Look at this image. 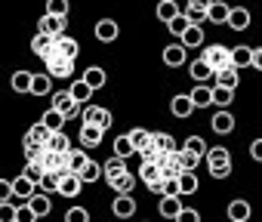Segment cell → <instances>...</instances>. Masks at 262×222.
I'll return each instance as SVG.
<instances>
[{
    "label": "cell",
    "instance_id": "cell-18",
    "mask_svg": "<svg viewBox=\"0 0 262 222\" xmlns=\"http://www.w3.org/2000/svg\"><path fill=\"white\" fill-rule=\"evenodd\" d=\"M114 158H123V161L139 158V151H136L133 139H129V136H117V139H114Z\"/></svg>",
    "mask_w": 262,
    "mask_h": 222
},
{
    "label": "cell",
    "instance_id": "cell-42",
    "mask_svg": "<svg viewBox=\"0 0 262 222\" xmlns=\"http://www.w3.org/2000/svg\"><path fill=\"white\" fill-rule=\"evenodd\" d=\"M234 99V90H225V86H213V105L216 108H228Z\"/></svg>",
    "mask_w": 262,
    "mask_h": 222
},
{
    "label": "cell",
    "instance_id": "cell-49",
    "mask_svg": "<svg viewBox=\"0 0 262 222\" xmlns=\"http://www.w3.org/2000/svg\"><path fill=\"white\" fill-rule=\"evenodd\" d=\"M167 28H170V34H173V37H185V31L191 28V22H188V19H185V13H182V16H179V19H173Z\"/></svg>",
    "mask_w": 262,
    "mask_h": 222
},
{
    "label": "cell",
    "instance_id": "cell-35",
    "mask_svg": "<svg viewBox=\"0 0 262 222\" xmlns=\"http://www.w3.org/2000/svg\"><path fill=\"white\" fill-rule=\"evenodd\" d=\"M188 96H191L194 108H210L213 105V86H194Z\"/></svg>",
    "mask_w": 262,
    "mask_h": 222
},
{
    "label": "cell",
    "instance_id": "cell-57",
    "mask_svg": "<svg viewBox=\"0 0 262 222\" xmlns=\"http://www.w3.org/2000/svg\"><path fill=\"white\" fill-rule=\"evenodd\" d=\"M210 176H213V179H228V176H231V164H228V167H216V170H210Z\"/></svg>",
    "mask_w": 262,
    "mask_h": 222
},
{
    "label": "cell",
    "instance_id": "cell-15",
    "mask_svg": "<svg viewBox=\"0 0 262 222\" xmlns=\"http://www.w3.org/2000/svg\"><path fill=\"white\" fill-rule=\"evenodd\" d=\"M80 80H86V86L96 93V90H102L105 86V80H108V74H105V68H99V65H90L83 74H80Z\"/></svg>",
    "mask_w": 262,
    "mask_h": 222
},
{
    "label": "cell",
    "instance_id": "cell-19",
    "mask_svg": "<svg viewBox=\"0 0 262 222\" xmlns=\"http://www.w3.org/2000/svg\"><path fill=\"white\" fill-rule=\"evenodd\" d=\"M111 213H114L117 219H129V216L136 213V197H114Z\"/></svg>",
    "mask_w": 262,
    "mask_h": 222
},
{
    "label": "cell",
    "instance_id": "cell-17",
    "mask_svg": "<svg viewBox=\"0 0 262 222\" xmlns=\"http://www.w3.org/2000/svg\"><path fill=\"white\" fill-rule=\"evenodd\" d=\"M170 111H173L176 118H191V115H194V102H191V96H173Z\"/></svg>",
    "mask_w": 262,
    "mask_h": 222
},
{
    "label": "cell",
    "instance_id": "cell-6",
    "mask_svg": "<svg viewBox=\"0 0 262 222\" xmlns=\"http://www.w3.org/2000/svg\"><path fill=\"white\" fill-rule=\"evenodd\" d=\"M188 62V50L182 47V43H170V47H164V65H170V68H182Z\"/></svg>",
    "mask_w": 262,
    "mask_h": 222
},
{
    "label": "cell",
    "instance_id": "cell-38",
    "mask_svg": "<svg viewBox=\"0 0 262 222\" xmlns=\"http://www.w3.org/2000/svg\"><path fill=\"white\" fill-rule=\"evenodd\" d=\"M68 90H71V96H74V102H77V105H83V108L90 105V96H93V90L86 86V80H74Z\"/></svg>",
    "mask_w": 262,
    "mask_h": 222
},
{
    "label": "cell",
    "instance_id": "cell-22",
    "mask_svg": "<svg viewBox=\"0 0 262 222\" xmlns=\"http://www.w3.org/2000/svg\"><path fill=\"white\" fill-rule=\"evenodd\" d=\"M237 83H241V71L237 68H225L213 80V86H225V90H237Z\"/></svg>",
    "mask_w": 262,
    "mask_h": 222
},
{
    "label": "cell",
    "instance_id": "cell-44",
    "mask_svg": "<svg viewBox=\"0 0 262 222\" xmlns=\"http://www.w3.org/2000/svg\"><path fill=\"white\" fill-rule=\"evenodd\" d=\"M102 176H105V173H102V164H99V161H90V164H86V170L80 173L83 185H90V182H99Z\"/></svg>",
    "mask_w": 262,
    "mask_h": 222
},
{
    "label": "cell",
    "instance_id": "cell-37",
    "mask_svg": "<svg viewBox=\"0 0 262 222\" xmlns=\"http://www.w3.org/2000/svg\"><path fill=\"white\" fill-rule=\"evenodd\" d=\"M80 188H83V179L71 173V176H65V179H62L59 194H62V197H77V194H80Z\"/></svg>",
    "mask_w": 262,
    "mask_h": 222
},
{
    "label": "cell",
    "instance_id": "cell-26",
    "mask_svg": "<svg viewBox=\"0 0 262 222\" xmlns=\"http://www.w3.org/2000/svg\"><path fill=\"white\" fill-rule=\"evenodd\" d=\"M182 16V10H179V4H176V0H161V4H158V19L161 22H173V19H179Z\"/></svg>",
    "mask_w": 262,
    "mask_h": 222
},
{
    "label": "cell",
    "instance_id": "cell-4",
    "mask_svg": "<svg viewBox=\"0 0 262 222\" xmlns=\"http://www.w3.org/2000/svg\"><path fill=\"white\" fill-rule=\"evenodd\" d=\"M65 28H68V19L50 16V13H43V19H40V25H37V31L47 34V37H65Z\"/></svg>",
    "mask_w": 262,
    "mask_h": 222
},
{
    "label": "cell",
    "instance_id": "cell-36",
    "mask_svg": "<svg viewBox=\"0 0 262 222\" xmlns=\"http://www.w3.org/2000/svg\"><path fill=\"white\" fill-rule=\"evenodd\" d=\"M185 151L194 154L198 161H207V154H210V148H207V142H204L201 136H188V139H185Z\"/></svg>",
    "mask_w": 262,
    "mask_h": 222
},
{
    "label": "cell",
    "instance_id": "cell-31",
    "mask_svg": "<svg viewBox=\"0 0 262 222\" xmlns=\"http://www.w3.org/2000/svg\"><path fill=\"white\" fill-rule=\"evenodd\" d=\"M250 213H253V210H250V204H247V201H241V197L228 204V219H231V222H247V219H250Z\"/></svg>",
    "mask_w": 262,
    "mask_h": 222
},
{
    "label": "cell",
    "instance_id": "cell-54",
    "mask_svg": "<svg viewBox=\"0 0 262 222\" xmlns=\"http://www.w3.org/2000/svg\"><path fill=\"white\" fill-rule=\"evenodd\" d=\"M0 222H16V207L13 204H0Z\"/></svg>",
    "mask_w": 262,
    "mask_h": 222
},
{
    "label": "cell",
    "instance_id": "cell-14",
    "mask_svg": "<svg viewBox=\"0 0 262 222\" xmlns=\"http://www.w3.org/2000/svg\"><path fill=\"white\" fill-rule=\"evenodd\" d=\"M188 74H191V80H194V83H207V80H216L213 68H210L204 59H194V62L188 65Z\"/></svg>",
    "mask_w": 262,
    "mask_h": 222
},
{
    "label": "cell",
    "instance_id": "cell-45",
    "mask_svg": "<svg viewBox=\"0 0 262 222\" xmlns=\"http://www.w3.org/2000/svg\"><path fill=\"white\" fill-rule=\"evenodd\" d=\"M59 188H62V176L59 173H47L43 182H40V191L43 194H59Z\"/></svg>",
    "mask_w": 262,
    "mask_h": 222
},
{
    "label": "cell",
    "instance_id": "cell-58",
    "mask_svg": "<svg viewBox=\"0 0 262 222\" xmlns=\"http://www.w3.org/2000/svg\"><path fill=\"white\" fill-rule=\"evenodd\" d=\"M253 68H259V71H262V47H256V50H253Z\"/></svg>",
    "mask_w": 262,
    "mask_h": 222
},
{
    "label": "cell",
    "instance_id": "cell-23",
    "mask_svg": "<svg viewBox=\"0 0 262 222\" xmlns=\"http://www.w3.org/2000/svg\"><path fill=\"white\" fill-rule=\"evenodd\" d=\"M99 145H102V130L80 124V148H99Z\"/></svg>",
    "mask_w": 262,
    "mask_h": 222
},
{
    "label": "cell",
    "instance_id": "cell-24",
    "mask_svg": "<svg viewBox=\"0 0 262 222\" xmlns=\"http://www.w3.org/2000/svg\"><path fill=\"white\" fill-rule=\"evenodd\" d=\"M231 164V154H228V148H222V145H213L210 148V154H207V167L210 170H216V167H228Z\"/></svg>",
    "mask_w": 262,
    "mask_h": 222
},
{
    "label": "cell",
    "instance_id": "cell-48",
    "mask_svg": "<svg viewBox=\"0 0 262 222\" xmlns=\"http://www.w3.org/2000/svg\"><path fill=\"white\" fill-rule=\"evenodd\" d=\"M25 179H31L37 188H40V182H43V176H47V170L40 167V164H25V173H22Z\"/></svg>",
    "mask_w": 262,
    "mask_h": 222
},
{
    "label": "cell",
    "instance_id": "cell-40",
    "mask_svg": "<svg viewBox=\"0 0 262 222\" xmlns=\"http://www.w3.org/2000/svg\"><path fill=\"white\" fill-rule=\"evenodd\" d=\"M47 148H50V151H56V154H65V158L74 151V148H71V139H68L65 133H53V139H50V145H47Z\"/></svg>",
    "mask_w": 262,
    "mask_h": 222
},
{
    "label": "cell",
    "instance_id": "cell-2",
    "mask_svg": "<svg viewBox=\"0 0 262 222\" xmlns=\"http://www.w3.org/2000/svg\"><path fill=\"white\" fill-rule=\"evenodd\" d=\"M80 124H83V127H99V130L105 133V130H111L114 118H111V111L102 108V105H86L83 115H80Z\"/></svg>",
    "mask_w": 262,
    "mask_h": 222
},
{
    "label": "cell",
    "instance_id": "cell-34",
    "mask_svg": "<svg viewBox=\"0 0 262 222\" xmlns=\"http://www.w3.org/2000/svg\"><path fill=\"white\" fill-rule=\"evenodd\" d=\"M179 43H182L185 50H198V47H204V28H201V25H191Z\"/></svg>",
    "mask_w": 262,
    "mask_h": 222
},
{
    "label": "cell",
    "instance_id": "cell-16",
    "mask_svg": "<svg viewBox=\"0 0 262 222\" xmlns=\"http://www.w3.org/2000/svg\"><path fill=\"white\" fill-rule=\"evenodd\" d=\"M102 173H105L108 182H114L117 176H123V173H129V170H126V161H123V158H114V154H111L108 161H102Z\"/></svg>",
    "mask_w": 262,
    "mask_h": 222
},
{
    "label": "cell",
    "instance_id": "cell-10",
    "mask_svg": "<svg viewBox=\"0 0 262 222\" xmlns=\"http://www.w3.org/2000/svg\"><path fill=\"white\" fill-rule=\"evenodd\" d=\"M47 74H50V77L65 80V77H71V74H74V62H68V59H62V56H56L53 62H47Z\"/></svg>",
    "mask_w": 262,
    "mask_h": 222
},
{
    "label": "cell",
    "instance_id": "cell-53",
    "mask_svg": "<svg viewBox=\"0 0 262 222\" xmlns=\"http://www.w3.org/2000/svg\"><path fill=\"white\" fill-rule=\"evenodd\" d=\"M16 222H37V213L28 204H22V207H16Z\"/></svg>",
    "mask_w": 262,
    "mask_h": 222
},
{
    "label": "cell",
    "instance_id": "cell-46",
    "mask_svg": "<svg viewBox=\"0 0 262 222\" xmlns=\"http://www.w3.org/2000/svg\"><path fill=\"white\" fill-rule=\"evenodd\" d=\"M179 188H182V194H194V191L201 188L198 173H182V176H179Z\"/></svg>",
    "mask_w": 262,
    "mask_h": 222
},
{
    "label": "cell",
    "instance_id": "cell-1",
    "mask_svg": "<svg viewBox=\"0 0 262 222\" xmlns=\"http://www.w3.org/2000/svg\"><path fill=\"white\" fill-rule=\"evenodd\" d=\"M201 59L213 68V74H219V71H225V68H234V65H231V50L222 47V43H210V47H204Z\"/></svg>",
    "mask_w": 262,
    "mask_h": 222
},
{
    "label": "cell",
    "instance_id": "cell-39",
    "mask_svg": "<svg viewBox=\"0 0 262 222\" xmlns=\"http://www.w3.org/2000/svg\"><path fill=\"white\" fill-rule=\"evenodd\" d=\"M25 139H28V142H37V145H43V148H47V145H50V139H53V133L37 121V124L28 130V136H25Z\"/></svg>",
    "mask_w": 262,
    "mask_h": 222
},
{
    "label": "cell",
    "instance_id": "cell-30",
    "mask_svg": "<svg viewBox=\"0 0 262 222\" xmlns=\"http://www.w3.org/2000/svg\"><path fill=\"white\" fill-rule=\"evenodd\" d=\"M28 207L37 213V219H43V216H50V210H53V201H50V194H43V191H37L31 201H28Z\"/></svg>",
    "mask_w": 262,
    "mask_h": 222
},
{
    "label": "cell",
    "instance_id": "cell-11",
    "mask_svg": "<svg viewBox=\"0 0 262 222\" xmlns=\"http://www.w3.org/2000/svg\"><path fill=\"white\" fill-rule=\"evenodd\" d=\"M182 210H185L182 207V197H161V204H158V213L164 219H173V222L182 216Z\"/></svg>",
    "mask_w": 262,
    "mask_h": 222
},
{
    "label": "cell",
    "instance_id": "cell-43",
    "mask_svg": "<svg viewBox=\"0 0 262 222\" xmlns=\"http://www.w3.org/2000/svg\"><path fill=\"white\" fill-rule=\"evenodd\" d=\"M176 154H179V151H176ZM176 154H170V158L161 164V170H164V179H179V176H182V167H179Z\"/></svg>",
    "mask_w": 262,
    "mask_h": 222
},
{
    "label": "cell",
    "instance_id": "cell-28",
    "mask_svg": "<svg viewBox=\"0 0 262 222\" xmlns=\"http://www.w3.org/2000/svg\"><path fill=\"white\" fill-rule=\"evenodd\" d=\"M155 148H158L161 154H167V158H170V154H176V151H182L170 133H155Z\"/></svg>",
    "mask_w": 262,
    "mask_h": 222
},
{
    "label": "cell",
    "instance_id": "cell-29",
    "mask_svg": "<svg viewBox=\"0 0 262 222\" xmlns=\"http://www.w3.org/2000/svg\"><path fill=\"white\" fill-rule=\"evenodd\" d=\"M37 191H40V188H37L31 179H25V176H19V179L13 182V194H16V197H25V201H31Z\"/></svg>",
    "mask_w": 262,
    "mask_h": 222
},
{
    "label": "cell",
    "instance_id": "cell-12",
    "mask_svg": "<svg viewBox=\"0 0 262 222\" xmlns=\"http://www.w3.org/2000/svg\"><path fill=\"white\" fill-rule=\"evenodd\" d=\"M111 185V191L117 194V197H133V185H136V176L133 173H123V176H117L114 182H108Z\"/></svg>",
    "mask_w": 262,
    "mask_h": 222
},
{
    "label": "cell",
    "instance_id": "cell-9",
    "mask_svg": "<svg viewBox=\"0 0 262 222\" xmlns=\"http://www.w3.org/2000/svg\"><path fill=\"white\" fill-rule=\"evenodd\" d=\"M56 56L74 62V59L80 56V43H77L74 37H56Z\"/></svg>",
    "mask_w": 262,
    "mask_h": 222
},
{
    "label": "cell",
    "instance_id": "cell-3",
    "mask_svg": "<svg viewBox=\"0 0 262 222\" xmlns=\"http://www.w3.org/2000/svg\"><path fill=\"white\" fill-rule=\"evenodd\" d=\"M50 102H53V108H56V111H62L68 121H74V118H80V115H83V108L74 102V96H71V90H68V86H65V90H56V93L50 96Z\"/></svg>",
    "mask_w": 262,
    "mask_h": 222
},
{
    "label": "cell",
    "instance_id": "cell-51",
    "mask_svg": "<svg viewBox=\"0 0 262 222\" xmlns=\"http://www.w3.org/2000/svg\"><path fill=\"white\" fill-rule=\"evenodd\" d=\"M65 222H90V210L86 207H71L65 213Z\"/></svg>",
    "mask_w": 262,
    "mask_h": 222
},
{
    "label": "cell",
    "instance_id": "cell-13",
    "mask_svg": "<svg viewBox=\"0 0 262 222\" xmlns=\"http://www.w3.org/2000/svg\"><path fill=\"white\" fill-rule=\"evenodd\" d=\"M65 115L62 111H56V108H50V111H43V118H40V124L50 130V133H65Z\"/></svg>",
    "mask_w": 262,
    "mask_h": 222
},
{
    "label": "cell",
    "instance_id": "cell-47",
    "mask_svg": "<svg viewBox=\"0 0 262 222\" xmlns=\"http://www.w3.org/2000/svg\"><path fill=\"white\" fill-rule=\"evenodd\" d=\"M176 161H179V167H182V173H194V170H198V164H201V161H198L194 154H188L185 148H182V151L176 154Z\"/></svg>",
    "mask_w": 262,
    "mask_h": 222
},
{
    "label": "cell",
    "instance_id": "cell-41",
    "mask_svg": "<svg viewBox=\"0 0 262 222\" xmlns=\"http://www.w3.org/2000/svg\"><path fill=\"white\" fill-rule=\"evenodd\" d=\"M50 83H53V77H50L47 71H43V74H34V86H31V93H34V96H53Z\"/></svg>",
    "mask_w": 262,
    "mask_h": 222
},
{
    "label": "cell",
    "instance_id": "cell-56",
    "mask_svg": "<svg viewBox=\"0 0 262 222\" xmlns=\"http://www.w3.org/2000/svg\"><path fill=\"white\" fill-rule=\"evenodd\" d=\"M250 158L262 164V139H253V142H250Z\"/></svg>",
    "mask_w": 262,
    "mask_h": 222
},
{
    "label": "cell",
    "instance_id": "cell-5",
    "mask_svg": "<svg viewBox=\"0 0 262 222\" xmlns=\"http://www.w3.org/2000/svg\"><path fill=\"white\" fill-rule=\"evenodd\" d=\"M185 19L191 25H204L210 19V4H207V0H188V4H185Z\"/></svg>",
    "mask_w": 262,
    "mask_h": 222
},
{
    "label": "cell",
    "instance_id": "cell-25",
    "mask_svg": "<svg viewBox=\"0 0 262 222\" xmlns=\"http://www.w3.org/2000/svg\"><path fill=\"white\" fill-rule=\"evenodd\" d=\"M86 164H90V154H86V148H74V151L68 154V170H71L74 176H80V173L86 170Z\"/></svg>",
    "mask_w": 262,
    "mask_h": 222
},
{
    "label": "cell",
    "instance_id": "cell-7",
    "mask_svg": "<svg viewBox=\"0 0 262 222\" xmlns=\"http://www.w3.org/2000/svg\"><path fill=\"white\" fill-rule=\"evenodd\" d=\"M210 127H213L216 136H228L234 130V115H231V111H216L213 121H210Z\"/></svg>",
    "mask_w": 262,
    "mask_h": 222
},
{
    "label": "cell",
    "instance_id": "cell-27",
    "mask_svg": "<svg viewBox=\"0 0 262 222\" xmlns=\"http://www.w3.org/2000/svg\"><path fill=\"white\" fill-rule=\"evenodd\" d=\"M13 93H31L34 86V74L31 71H13Z\"/></svg>",
    "mask_w": 262,
    "mask_h": 222
},
{
    "label": "cell",
    "instance_id": "cell-52",
    "mask_svg": "<svg viewBox=\"0 0 262 222\" xmlns=\"http://www.w3.org/2000/svg\"><path fill=\"white\" fill-rule=\"evenodd\" d=\"M161 197H182L179 179H164V191H161Z\"/></svg>",
    "mask_w": 262,
    "mask_h": 222
},
{
    "label": "cell",
    "instance_id": "cell-20",
    "mask_svg": "<svg viewBox=\"0 0 262 222\" xmlns=\"http://www.w3.org/2000/svg\"><path fill=\"white\" fill-rule=\"evenodd\" d=\"M228 19H231V7L222 4V0H213L210 4V22L213 25H228Z\"/></svg>",
    "mask_w": 262,
    "mask_h": 222
},
{
    "label": "cell",
    "instance_id": "cell-21",
    "mask_svg": "<svg viewBox=\"0 0 262 222\" xmlns=\"http://www.w3.org/2000/svg\"><path fill=\"white\" fill-rule=\"evenodd\" d=\"M231 65L241 68H253V47H234L231 50Z\"/></svg>",
    "mask_w": 262,
    "mask_h": 222
},
{
    "label": "cell",
    "instance_id": "cell-32",
    "mask_svg": "<svg viewBox=\"0 0 262 222\" xmlns=\"http://www.w3.org/2000/svg\"><path fill=\"white\" fill-rule=\"evenodd\" d=\"M126 136H129V139H133V145H136V151H145V148H148V145L155 142V133H148L145 127H136V130H129Z\"/></svg>",
    "mask_w": 262,
    "mask_h": 222
},
{
    "label": "cell",
    "instance_id": "cell-8",
    "mask_svg": "<svg viewBox=\"0 0 262 222\" xmlns=\"http://www.w3.org/2000/svg\"><path fill=\"white\" fill-rule=\"evenodd\" d=\"M117 34H120V28H117L114 19H99V22H96V37H99L102 43H114Z\"/></svg>",
    "mask_w": 262,
    "mask_h": 222
},
{
    "label": "cell",
    "instance_id": "cell-55",
    "mask_svg": "<svg viewBox=\"0 0 262 222\" xmlns=\"http://www.w3.org/2000/svg\"><path fill=\"white\" fill-rule=\"evenodd\" d=\"M176 222H201V213H198V210H191V207H185V210H182V216H179Z\"/></svg>",
    "mask_w": 262,
    "mask_h": 222
},
{
    "label": "cell",
    "instance_id": "cell-50",
    "mask_svg": "<svg viewBox=\"0 0 262 222\" xmlns=\"http://www.w3.org/2000/svg\"><path fill=\"white\" fill-rule=\"evenodd\" d=\"M47 13L65 19V16H68V0H50V4H47Z\"/></svg>",
    "mask_w": 262,
    "mask_h": 222
},
{
    "label": "cell",
    "instance_id": "cell-33",
    "mask_svg": "<svg viewBox=\"0 0 262 222\" xmlns=\"http://www.w3.org/2000/svg\"><path fill=\"white\" fill-rule=\"evenodd\" d=\"M228 25H231L234 31H247V28H250V10H247V7H234Z\"/></svg>",
    "mask_w": 262,
    "mask_h": 222
}]
</instances>
